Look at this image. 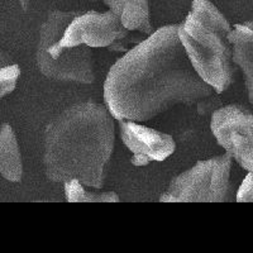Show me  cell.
Returning <instances> with one entry per match:
<instances>
[{"instance_id": "cell-7", "label": "cell", "mask_w": 253, "mask_h": 253, "mask_svg": "<svg viewBox=\"0 0 253 253\" xmlns=\"http://www.w3.org/2000/svg\"><path fill=\"white\" fill-rule=\"evenodd\" d=\"M130 33L123 28L121 20L112 10L99 13L80 12L72 19L63 33L58 37V43L63 47L86 46L90 48H110L123 51V41Z\"/></svg>"}, {"instance_id": "cell-3", "label": "cell", "mask_w": 253, "mask_h": 253, "mask_svg": "<svg viewBox=\"0 0 253 253\" xmlns=\"http://www.w3.org/2000/svg\"><path fill=\"white\" fill-rule=\"evenodd\" d=\"M232 28L210 0H193L189 14L177 27L178 38L190 62L216 94L227 91L236 75L229 41Z\"/></svg>"}, {"instance_id": "cell-4", "label": "cell", "mask_w": 253, "mask_h": 253, "mask_svg": "<svg viewBox=\"0 0 253 253\" xmlns=\"http://www.w3.org/2000/svg\"><path fill=\"white\" fill-rule=\"evenodd\" d=\"M80 12L52 10L40 28L36 63L49 80L89 85L95 81V61L90 47H63L58 37Z\"/></svg>"}, {"instance_id": "cell-8", "label": "cell", "mask_w": 253, "mask_h": 253, "mask_svg": "<svg viewBox=\"0 0 253 253\" xmlns=\"http://www.w3.org/2000/svg\"><path fill=\"white\" fill-rule=\"evenodd\" d=\"M122 142L132 152V165L147 166L150 162H161L170 157L176 150V143L170 134L142 126L139 122L119 119Z\"/></svg>"}, {"instance_id": "cell-1", "label": "cell", "mask_w": 253, "mask_h": 253, "mask_svg": "<svg viewBox=\"0 0 253 253\" xmlns=\"http://www.w3.org/2000/svg\"><path fill=\"white\" fill-rule=\"evenodd\" d=\"M178 24L153 31L110 67L104 101L115 121H151L177 105H195L216 94L193 67Z\"/></svg>"}, {"instance_id": "cell-14", "label": "cell", "mask_w": 253, "mask_h": 253, "mask_svg": "<svg viewBox=\"0 0 253 253\" xmlns=\"http://www.w3.org/2000/svg\"><path fill=\"white\" fill-rule=\"evenodd\" d=\"M237 203H253V172H248L236 193Z\"/></svg>"}, {"instance_id": "cell-15", "label": "cell", "mask_w": 253, "mask_h": 253, "mask_svg": "<svg viewBox=\"0 0 253 253\" xmlns=\"http://www.w3.org/2000/svg\"><path fill=\"white\" fill-rule=\"evenodd\" d=\"M218 94H214L213 96H210V98L204 99V100L199 101L196 104V107H198V113L200 115H208V114H213L218 108L221 107V101L220 99L216 96Z\"/></svg>"}, {"instance_id": "cell-6", "label": "cell", "mask_w": 253, "mask_h": 253, "mask_svg": "<svg viewBox=\"0 0 253 253\" xmlns=\"http://www.w3.org/2000/svg\"><path fill=\"white\" fill-rule=\"evenodd\" d=\"M210 129L218 144L247 172H253V112L239 104L221 105L211 114Z\"/></svg>"}, {"instance_id": "cell-13", "label": "cell", "mask_w": 253, "mask_h": 253, "mask_svg": "<svg viewBox=\"0 0 253 253\" xmlns=\"http://www.w3.org/2000/svg\"><path fill=\"white\" fill-rule=\"evenodd\" d=\"M19 76V65L8 52L0 49V100L15 89Z\"/></svg>"}, {"instance_id": "cell-9", "label": "cell", "mask_w": 253, "mask_h": 253, "mask_svg": "<svg viewBox=\"0 0 253 253\" xmlns=\"http://www.w3.org/2000/svg\"><path fill=\"white\" fill-rule=\"evenodd\" d=\"M229 41L233 47L234 65L243 74L248 101L253 107V22L236 24L230 32Z\"/></svg>"}, {"instance_id": "cell-16", "label": "cell", "mask_w": 253, "mask_h": 253, "mask_svg": "<svg viewBox=\"0 0 253 253\" xmlns=\"http://www.w3.org/2000/svg\"><path fill=\"white\" fill-rule=\"evenodd\" d=\"M18 3H19L22 10H23V12H27L29 8V4H31V0H18Z\"/></svg>"}, {"instance_id": "cell-10", "label": "cell", "mask_w": 253, "mask_h": 253, "mask_svg": "<svg viewBox=\"0 0 253 253\" xmlns=\"http://www.w3.org/2000/svg\"><path fill=\"white\" fill-rule=\"evenodd\" d=\"M101 1L119 18L123 28L129 33L139 32L146 36L153 33L150 0H101Z\"/></svg>"}, {"instance_id": "cell-2", "label": "cell", "mask_w": 253, "mask_h": 253, "mask_svg": "<svg viewBox=\"0 0 253 253\" xmlns=\"http://www.w3.org/2000/svg\"><path fill=\"white\" fill-rule=\"evenodd\" d=\"M114 121L107 105L96 101L72 104L52 118L44 128L42 157L49 181L79 180L100 190L114 151Z\"/></svg>"}, {"instance_id": "cell-12", "label": "cell", "mask_w": 253, "mask_h": 253, "mask_svg": "<svg viewBox=\"0 0 253 253\" xmlns=\"http://www.w3.org/2000/svg\"><path fill=\"white\" fill-rule=\"evenodd\" d=\"M87 186L81 184L79 180H70L63 182V190L66 200L70 203H118V194L114 191H94V189L86 190Z\"/></svg>"}, {"instance_id": "cell-5", "label": "cell", "mask_w": 253, "mask_h": 253, "mask_svg": "<svg viewBox=\"0 0 253 253\" xmlns=\"http://www.w3.org/2000/svg\"><path fill=\"white\" fill-rule=\"evenodd\" d=\"M233 158L229 153L198 161L191 169L171 180L160 202L225 203L236 195L230 182Z\"/></svg>"}, {"instance_id": "cell-11", "label": "cell", "mask_w": 253, "mask_h": 253, "mask_svg": "<svg viewBox=\"0 0 253 253\" xmlns=\"http://www.w3.org/2000/svg\"><path fill=\"white\" fill-rule=\"evenodd\" d=\"M0 176L9 182L23 178V160L17 134L9 123L0 126Z\"/></svg>"}]
</instances>
